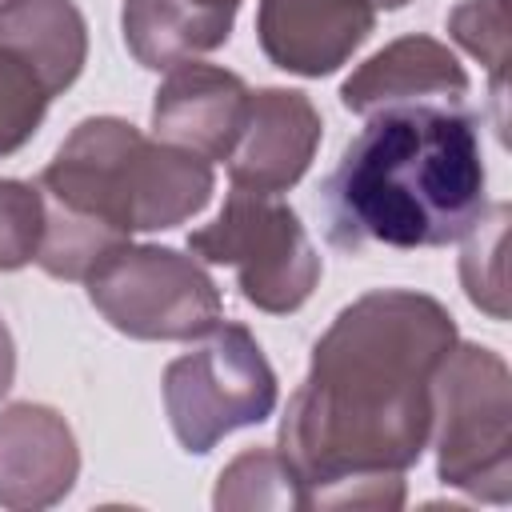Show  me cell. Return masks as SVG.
Returning <instances> with one entry per match:
<instances>
[{"label": "cell", "instance_id": "obj_18", "mask_svg": "<svg viewBox=\"0 0 512 512\" xmlns=\"http://www.w3.org/2000/svg\"><path fill=\"white\" fill-rule=\"evenodd\" d=\"M48 100L52 96L36 80V72L0 48V156H12L36 136Z\"/></svg>", "mask_w": 512, "mask_h": 512}, {"label": "cell", "instance_id": "obj_3", "mask_svg": "<svg viewBox=\"0 0 512 512\" xmlns=\"http://www.w3.org/2000/svg\"><path fill=\"white\" fill-rule=\"evenodd\" d=\"M36 188L44 196L36 264L56 280H84L132 232L176 228L204 212L216 176L212 160L148 140L120 116H88L56 148Z\"/></svg>", "mask_w": 512, "mask_h": 512}, {"label": "cell", "instance_id": "obj_16", "mask_svg": "<svg viewBox=\"0 0 512 512\" xmlns=\"http://www.w3.org/2000/svg\"><path fill=\"white\" fill-rule=\"evenodd\" d=\"M212 504L216 508H304V492L280 452L248 448L220 472Z\"/></svg>", "mask_w": 512, "mask_h": 512}, {"label": "cell", "instance_id": "obj_9", "mask_svg": "<svg viewBox=\"0 0 512 512\" xmlns=\"http://www.w3.org/2000/svg\"><path fill=\"white\" fill-rule=\"evenodd\" d=\"M376 28L372 0H260L256 36L264 56L296 76L336 72Z\"/></svg>", "mask_w": 512, "mask_h": 512}, {"label": "cell", "instance_id": "obj_6", "mask_svg": "<svg viewBox=\"0 0 512 512\" xmlns=\"http://www.w3.org/2000/svg\"><path fill=\"white\" fill-rule=\"evenodd\" d=\"M276 372L244 324H216L212 336L164 368V412L184 452H212L228 432L268 420Z\"/></svg>", "mask_w": 512, "mask_h": 512}, {"label": "cell", "instance_id": "obj_22", "mask_svg": "<svg viewBox=\"0 0 512 512\" xmlns=\"http://www.w3.org/2000/svg\"><path fill=\"white\" fill-rule=\"evenodd\" d=\"M8 4H12V0H0V8H8Z\"/></svg>", "mask_w": 512, "mask_h": 512}, {"label": "cell", "instance_id": "obj_7", "mask_svg": "<svg viewBox=\"0 0 512 512\" xmlns=\"http://www.w3.org/2000/svg\"><path fill=\"white\" fill-rule=\"evenodd\" d=\"M96 312L132 340H196L220 324V288L196 256L156 244H120L88 276Z\"/></svg>", "mask_w": 512, "mask_h": 512}, {"label": "cell", "instance_id": "obj_17", "mask_svg": "<svg viewBox=\"0 0 512 512\" xmlns=\"http://www.w3.org/2000/svg\"><path fill=\"white\" fill-rule=\"evenodd\" d=\"M448 32L492 76V100L504 124V72H508V8L504 0H464L448 12Z\"/></svg>", "mask_w": 512, "mask_h": 512}, {"label": "cell", "instance_id": "obj_5", "mask_svg": "<svg viewBox=\"0 0 512 512\" xmlns=\"http://www.w3.org/2000/svg\"><path fill=\"white\" fill-rule=\"evenodd\" d=\"M188 252L208 264L236 268L240 296L260 312H296L320 284V252L300 216L276 192L236 188L220 216L188 236Z\"/></svg>", "mask_w": 512, "mask_h": 512}, {"label": "cell", "instance_id": "obj_4", "mask_svg": "<svg viewBox=\"0 0 512 512\" xmlns=\"http://www.w3.org/2000/svg\"><path fill=\"white\" fill-rule=\"evenodd\" d=\"M436 472L448 488L508 504L512 496V380L484 344H456L432 380Z\"/></svg>", "mask_w": 512, "mask_h": 512}, {"label": "cell", "instance_id": "obj_1", "mask_svg": "<svg viewBox=\"0 0 512 512\" xmlns=\"http://www.w3.org/2000/svg\"><path fill=\"white\" fill-rule=\"evenodd\" d=\"M456 348V320L424 292L380 288L328 324L288 396L276 452L304 508H400L404 468L432 436V380Z\"/></svg>", "mask_w": 512, "mask_h": 512}, {"label": "cell", "instance_id": "obj_20", "mask_svg": "<svg viewBox=\"0 0 512 512\" xmlns=\"http://www.w3.org/2000/svg\"><path fill=\"white\" fill-rule=\"evenodd\" d=\"M12 376H16V348H12V336L0 320V396L12 388Z\"/></svg>", "mask_w": 512, "mask_h": 512}, {"label": "cell", "instance_id": "obj_11", "mask_svg": "<svg viewBox=\"0 0 512 512\" xmlns=\"http://www.w3.org/2000/svg\"><path fill=\"white\" fill-rule=\"evenodd\" d=\"M80 452L60 412L12 404L0 412V504L48 508L76 484Z\"/></svg>", "mask_w": 512, "mask_h": 512}, {"label": "cell", "instance_id": "obj_2", "mask_svg": "<svg viewBox=\"0 0 512 512\" xmlns=\"http://www.w3.org/2000/svg\"><path fill=\"white\" fill-rule=\"evenodd\" d=\"M480 120L464 104L412 100L368 112L320 188L328 240L344 252L444 248L484 204Z\"/></svg>", "mask_w": 512, "mask_h": 512}, {"label": "cell", "instance_id": "obj_13", "mask_svg": "<svg viewBox=\"0 0 512 512\" xmlns=\"http://www.w3.org/2000/svg\"><path fill=\"white\" fill-rule=\"evenodd\" d=\"M0 48L28 64L48 96H60L84 68L88 28L72 0H12L0 8Z\"/></svg>", "mask_w": 512, "mask_h": 512}, {"label": "cell", "instance_id": "obj_15", "mask_svg": "<svg viewBox=\"0 0 512 512\" xmlns=\"http://www.w3.org/2000/svg\"><path fill=\"white\" fill-rule=\"evenodd\" d=\"M468 244L460 252V280L476 308L492 320H508V276H504V244H508V204H492L464 232Z\"/></svg>", "mask_w": 512, "mask_h": 512}, {"label": "cell", "instance_id": "obj_21", "mask_svg": "<svg viewBox=\"0 0 512 512\" xmlns=\"http://www.w3.org/2000/svg\"><path fill=\"white\" fill-rule=\"evenodd\" d=\"M196 4H208V8H224V12H236L240 0H196Z\"/></svg>", "mask_w": 512, "mask_h": 512}, {"label": "cell", "instance_id": "obj_14", "mask_svg": "<svg viewBox=\"0 0 512 512\" xmlns=\"http://www.w3.org/2000/svg\"><path fill=\"white\" fill-rule=\"evenodd\" d=\"M236 12L196 0H124L120 28L140 68L168 72L200 52L220 48L232 36Z\"/></svg>", "mask_w": 512, "mask_h": 512}, {"label": "cell", "instance_id": "obj_12", "mask_svg": "<svg viewBox=\"0 0 512 512\" xmlns=\"http://www.w3.org/2000/svg\"><path fill=\"white\" fill-rule=\"evenodd\" d=\"M468 76L460 60L448 52V44L432 36H400L376 56H368L344 84L340 100L348 112H376L388 104H412V100H448L464 104Z\"/></svg>", "mask_w": 512, "mask_h": 512}, {"label": "cell", "instance_id": "obj_8", "mask_svg": "<svg viewBox=\"0 0 512 512\" xmlns=\"http://www.w3.org/2000/svg\"><path fill=\"white\" fill-rule=\"evenodd\" d=\"M320 112L296 88H260L248 96V112L228 156V180L252 192H288L312 164L320 144Z\"/></svg>", "mask_w": 512, "mask_h": 512}, {"label": "cell", "instance_id": "obj_19", "mask_svg": "<svg viewBox=\"0 0 512 512\" xmlns=\"http://www.w3.org/2000/svg\"><path fill=\"white\" fill-rule=\"evenodd\" d=\"M44 236V196L36 184L0 180V272L36 260Z\"/></svg>", "mask_w": 512, "mask_h": 512}, {"label": "cell", "instance_id": "obj_10", "mask_svg": "<svg viewBox=\"0 0 512 512\" xmlns=\"http://www.w3.org/2000/svg\"><path fill=\"white\" fill-rule=\"evenodd\" d=\"M248 84L216 64L184 60L152 100V132L164 144L188 148L204 160H228L248 112Z\"/></svg>", "mask_w": 512, "mask_h": 512}]
</instances>
